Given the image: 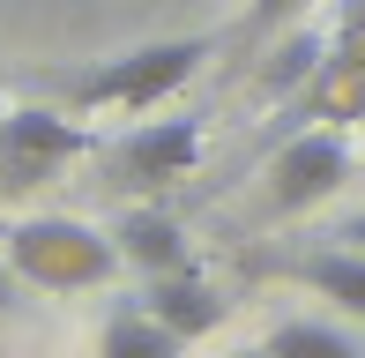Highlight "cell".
<instances>
[{
	"label": "cell",
	"instance_id": "cell-1",
	"mask_svg": "<svg viewBox=\"0 0 365 358\" xmlns=\"http://www.w3.org/2000/svg\"><path fill=\"white\" fill-rule=\"evenodd\" d=\"M209 45L217 38H149L135 53H112V60H97L90 75H75L68 97H75V112H157L164 97H179L194 83Z\"/></svg>",
	"mask_w": 365,
	"mask_h": 358
},
{
	"label": "cell",
	"instance_id": "cell-2",
	"mask_svg": "<svg viewBox=\"0 0 365 358\" xmlns=\"http://www.w3.org/2000/svg\"><path fill=\"white\" fill-rule=\"evenodd\" d=\"M8 262L30 291H97L120 276V239L82 217H23L8 224Z\"/></svg>",
	"mask_w": 365,
	"mask_h": 358
},
{
	"label": "cell",
	"instance_id": "cell-3",
	"mask_svg": "<svg viewBox=\"0 0 365 358\" xmlns=\"http://www.w3.org/2000/svg\"><path fill=\"white\" fill-rule=\"evenodd\" d=\"M269 209L276 217H306V209H321L328 194L351 179V142L336 135V127H298L284 150L269 157Z\"/></svg>",
	"mask_w": 365,
	"mask_h": 358
},
{
	"label": "cell",
	"instance_id": "cell-4",
	"mask_svg": "<svg viewBox=\"0 0 365 358\" xmlns=\"http://www.w3.org/2000/svg\"><path fill=\"white\" fill-rule=\"evenodd\" d=\"M82 150H90V127L68 120V112H45V105L0 112V172H8V187H45Z\"/></svg>",
	"mask_w": 365,
	"mask_h": 358
},
{
	"label": "cell",
	"instance_id": "cell-5",
	"mask_svg": "<svg viewBox=\"0 0 365 358\" xmlns=\"http://www.w3.org/2000/svg\"><path fill=\"white\" fill-rule=\"evenodd\" d=\"M142 306L179 336V344H202V336H217L224 321H231V299H224L194 262L172 269V276H142Z\"/></svg>",
	"mask_w": 365,
	"mask_h": 358
},
{
	"label": "cell",
	"instance_id": "cell-6",
	"mask_svg": "<svg viewBox=\"0 0 365 358\" xmlns=\"http://www.w3.org/2000/svg\"><path fill=\"white\" fill-rule=\"evenodd\" d=\"M194 157H202V127L194 120H142L112 150V165H120L127 187H172V179L194 172Z\"/></svg>",
	"mask_w": 365,
	"mask_h": 358
},
{
	"label": "cell",
	"instance_id": "cell-7",
	"mask_svg": "<svg viewBox=\"0 0 365 358\" xmlns=\"http://www.w3.org/2000/svg\"><path fill=\"white\" fill-rule=\"evenodd\" d=\"M112 239H120V262H127V269H142V276H172V269H187V262H194L187 224H179L172 209H157V202H149V209H127Z\"/></svg>",
	"mask_w": 365,
	"mask_h": 358
},
{
	"label": "cell",
	"instance_id": "cell-8",
	"mask_svg": "<svg viewBox=\"0 0 365 358\" xmlns=\"http://www.w3.org/2000/svg\"><path fill=\"white\" fill-rule=\"evenodd\" d=\"M291 276H298L306 291H321L336 314L365 321V254H358V247H321V254H298V262H291Z\"/></svg>",
	"mask_w": 365,
	"mask_h": 358
},
{
	"label": "cell",
	"instance_id": "cell-9",
	"mask_svg": "<svg viewBox=\"0 0 365 358\" xmlns=\"http://www.w3.org/2000/svg\"><path fill=\"white\" fill-rule=\"evenodd\" d=\"M179 351H187V344H179L142 299L135 306H112V314H105V336H97V358H179Z\"/></svg>",
	"mask_w": 365,
	"mask_h": 358
},
{
	"label": "cell",
	"instance_id": "cell-10",
	"mask_svg": "<svg viewBox=\"0 0 365 358\" xmlns=\"http://www.w3.org/2000/svg\"><path fill=\"white\" fill-rule=\"evenodd\" d=\"M261 358H365V344L343 321H313V314H291L261 336Z\"/></svg>",
	"mask_w": 365,
	"mask_h": 358
},
{
	"label": "cell",
	"instance_id": "cell-11",
	"mask_svg": "<svg viewBox=\"0 0 365 358\" xmlns=\"http://www.w3.org/2000/svg\"><path fill=\"white\" fill-rule=\"evenodd\" d=\"M328 75H343V83H365V0H343L336 45H328Z\"/></svg>",
	"mask_w": 365,
	"mask_h": 358
},
{
	"label": "cell",
	"instance_id": "cell-12",
	"mask_svg": "<svg viewBox=\"0 0 365 358\" xmlns=\"http://www.w3.org/2000/svg\"><path fill=\"white\" fill-rule=\"evenodd\" d=\"M313 0H254V30H284V23H298Z\"/></svg>",
	"mask_w": 365,
	"mask_h": 358
},
{
	"label": "cell",
	"instance_id": "cell-13",
	"mask_svg": "<svg viewBox=\"0 0 365 358\" xmlns=\"http://www.w3.org/2000/svg\"><path fill=\"white\" fill-rule=\"evenodd\" d=\"M15 306H23V276H15V262L0 254V314H15Z\"/></svg>",
	"mask_w": 365,
	"mask_h": 358
},
{
	"label": "cell",
	"instance_id": "cell-14",
	"mask_svg": "<svg viewBox=\"0 0 365 358\" xmlns=\"http://www.w3.org/2000/svg\"><path fill=\"white\" fill-rule=\"evenodd\" d=\"M336 239H343V247H358V254H365V209H358V217H351V224H343V232H336Z\"/></svg>",
	"mask_w": 365,
	"mask_h": 358
},
{
	"label": "cell",
	"instance_id": "cell-15",
	"mask_svg": "<svg viewBox=\"0 0 365 358\" xmlns=\"http://www.w3.org/2000/svg\"><path fill=\"white\" fill-rule=\"evenodd\" d=\"M231 358H261V344H254V351H231Z\"/></svg>",
	"mask_w": 365,
	"mask_h": 358
}]
</instances>
